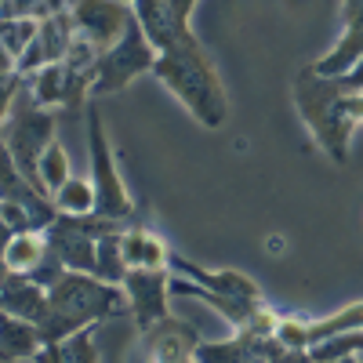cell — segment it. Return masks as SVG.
Instances as JSON below:
<instances>
[{
  "mask_svg": "<svg viewBox=\"0 0 363 363\" xmlns=\"http://www.w3.org/2000/svg\"><path fill=\"white\" fill-rule=\"evenodd\" d=\"M284 247H287L284 236H269V240H265V251H269V255H284Z\"/></svg>",
  "mask_w": 363,
  "mask_h": 363,
  "instance_id": "f546056e",
  "label": "cell"
},
{
  "mask_svg": "<svg viewBox=\"0 0 363 363\" xmlns=\"http://www.w3.org/2000/svg\"><path fill=\"white\" fill-rule=\"evenodd\" d=\"M345 91H363V58H356V62L342 73V77H335Z\"/></svg>",
  "mask_w": 363,
  "mask_h": 363,
  "instance_id": "83f0119b",
  "label": "cell"
},
{
  "mask_svg": "<svg viewBox=\"0 0 363 363\" xmlns=\"http://www.w3.org/2000/svg\"><path fill=\"white\" fill-rule=\"evenodd\" d=\"M120 251H124L128 269H160V265H167V258H171V251H167L164 240H160L157 233L142 229V225H131V229L120 233Z\"/></svg>",
  "mask_w": 363,
  "mask_h": 363,
  "instance_id": "e0dca14e",
  "label": "cell"
},
{
  "mask_svg": "<svg viewBox=\"0 0 363 363\" xmlns=\"http://www.w3.org/2000/svg\"><path fill=\"white\" fill-rule=\"evenodd\" d=\"M0 309L37 323L48 309V291L37 280H29L26 272H8L4 269V280H0Z\"/></svg>",
  "mask_w": 363,
  "mask_h": 363,
  "instance_id": "5bb4252c",
  "label": "cell"
},
{
  "mask_svg": "<svg viewBox=\"0 0 363 363\" xmlns=\"http://www.w3.org/2000/svg\"><path fill=\"white\" fill-rule=\"evenodd\" d=\"M44 236H48V247L62 258L66 269L95 272V265H99V236H91L77 215H58L44 229Z\"/></svg>",
  "mask_w": 363,
  "mask_h": 363,
  "instance_id": "30bf717a",
  "label": "cell"
},
{
  "mask_svg": "<svg viewBox=\"0 0 363 363\" xmlns=\"http://www.w3.org/2000/svg\"><path fill=\"white\" fill-rule=\"evenodd\" d=\"M131 313L128 306V291L120 284H109L95 272H77L66 269L51 287H48V309L37 320L44 349L58 345L62 338H69L73 330L87 327V323H102V320H116Z\"/></svg>",
  "mask_w": 363,
  "mask_h": 363,
  "instance_id": "6da1fadb",
  "label": "cell"
},
{
  "mask_svg": "<svg viewBox=\"0 0 363 363\" xmlns=\"http://www.w3.org/2000/svg\"><path fill=\"white\" fill-rule=\"evenodd\" d=\"M338 95H342V84L335 77H320L316 69H301L294 77V102H298L301 120L313 128L316 142L323 145V153L335 164H345L349 160L352 120L342 113Z\"/></svg>",
  "mask_w": 363,
  "mask_h": 363,
  "instance_id": "3957f363",
  "label": "cell"
},
{
  "mask_svg": "<svg viewBox=\"0 0 363 363\" xmlns=\"http://www.w3.org/2000/svg\"><path fill=\"white\" fill-rule=\"evenodd\" d=\"M37 29H40V18H0V44L15 55V62H18V55L33 44Z\"/></svg>",
  "mask_w": 363,
  "mask_h": 363,
  "instance_id": "d4e9b609",
  "label": "cell"
},
{
  "mask_svg": "<svg viewBox=\"0 0 363 363\" xmlns=\"http://www.w3.org/2000/svg\"><path fill=\"white\" fill-rule=\"evenodd\" d=\"M48 255V236L40 229H18L11 236V244L4 247V258H0V265H4L8 272H33Z\"/></svg>",
  "mask_w": 363,
  "mask_h": 363,
  "instance_id": "ac0fdd59",
  "label": "cell"
},
{
  "mask_svg": "<svg viewBox=\"0 0 363 363\" xmlns=\"http://www.w3.org/2000/svg\"><path fill=\"white\" fill-rule=\"evenodd\" d=\"M342 18H345V33L338 48L313 66L320 77H342L356 58H363V0H342Z\"/></svg>",
  "mask_w": 363,
  "mask_h": 363,
  "instance_id": "7c38bea8",
  "label": "cell"
},
{
  "mask_svg": "<svg viewBox=\"0 0 363 363\" xmlns=\"http://www.w3.org/2000/svg\"><path fill=\"white\" fill-rule=\"evenodd\" d=\"M167 265L178 272V277H186L193 284H203L207 291H218L225 298H240V301H262V291L255 287L251 277H244V272H236V269H222V272H207L193 262H186L182 255H171Z\"/></svg>",
  "mask_w": 363,
  "mask_h": 363,
  "instance_id": "4fadbf2b",
  "label": "cell"
},
{
  "mask_svg": "<svg viewBox=\"0 0 363 363\" xmlns=\"http://www.w3.org/2000/svg\"><path fill=\"white\" fill-rule=\"evenodd\" d=\"M128 291V306L135 313V323L138 330H145L149 323H157L160 316H167V301H171V272L167 265L160 269H128L124 284H120Z\"/></svg>",
  "mask_w": 363,
  "mask_h": 363,
  "instance_id": "9c48e42d",
  "label": "cell"
},
{
  "mask_svg": "<svg viewBox=\"0 0 363 363\" xmlns=\"http://www.w3.org/2000/svg\"><path fill=\"white\" fill-rule=\"evenodd\" d=\"M66 0H0V18H48Z\"/></svg>",
  "mask_w": 363,
  "mask_h": 363,
  "instance_id": "484cf974",
  "label": "cell"
},
{
  "mask_svg": "<svg viewBox=\"0 0 363 363\" xmlns=\"http://www.w3.org/2000/svg\"><path fill=\"white\" fill-rule=\"evenodd\" d=\"M145 342V356L149 359H167V363H182V359H196L200 349V335L196 327L178 320V316H160L157 323H149L145 330H138Z\"/></svg>",
  "mask_w": 363,
  "mask_h": 363,
  "instance_id": "8fae6325",
  "label": "cell"
},
{
  "mask_svg": "<svg viewBox=\"0 0 363 363\" xmlns=\"http://www.w3.org/2000/svg\"><path fill=\"white\" fill-rule=\"evenodd\" d=\"M66 84H69V73H66V62H48L40 66L37 73L26 77V87L33 95L37 106L51 109V106H66Z\"/></svg>",
  "mask_w": 363,
  "mask_h": 363,
  "instance_id": "d6986e66",
  "label": "cell"
},
{
  "mask_svg": "<svg viewBox=\"0 0 363 363\" xmlns=\"http://www.w3.org/2000/svg\"><path fill=\"white\" fill-rule=\"evenodd\" d=\"M73 37H77L73 11H69V8L51 11L48 18H40L37 37H33V44H29V48L18 55L15 69H18L22 77H29V73H37V69H40V66H48V62H62V58L69 55Z\"/></svg>",
  "mask_w": 363,
  "mask_h": 363,
  "instance_id": "ba28073f",
  "label": "cell"
},
{
  "mask_svg": "<svg viewBox=\"0 0 363 363\" xmlns=\"http://www.w3.org/2000/svg\"><path fill=\"white\" fill-rule=\"evenodd\" d=\"M40 178H44V189L51 196L73 178L69 174V157H66V149H62V142H58V138H51V145L44 149V157H40Z\"/></svg>",
  "mask_w": 363,
  "mask_h": 363,
  "instance_id": "603a6c76",
  "label": "cell"
},
{
  "mask_svg": "<svg viewBox=\"0 0 363 363\" xmlns=\"http://www.w3.org/2000/svg\"><path fill=\"white\" fill-rule=\"evenodd\" d=\"M309 359H345V356H363V330H345V335L323 338L309 352Z\"/></svg>",
  "mask_w": 363,
  "mask_h": 363,
  "instance_id": "cb8c5ba5",
  "label": "cell"
},
{
  "mask_svg": "<svg viewBox=\"0 0 363 363\" xmlns=\"http://www.w3.org/2000/svg\"><path fill=\"white\" fill-rule=\"evenodd\" d=\"M135 8V18L142 22L145 37L153 40L157 51L171 48L182 33H189V26H178L174 11H171V0H131Z\"/></svg>",
  "mask_w": 363,
  "mask_h": 363,
  "instance_id": "2e32d148",
  "label": "cell"
},
{
  "mask_svg": "<svg viewBox=\"0 0 363 363\" xmlns=\"http://www.w3.org/2000/svg\"><path fill=\"white\" fill-rule=\"evenodd\" d=\"M345 330H363V301H352L342 313L335 316H323V320H306V352L323 342V338H335V335H345Z\"/></svg>",
  "mask_w": 363,
  "mask_h": 363,
  "instance_id": "ffe728a7",
  "label": "cell"
},
{
  "mask_svg": "<svg viewBox=\"0 0 363 363\" xmlns=\"http://www.w3.org/2000/svg\"><path fill=\"white\" fill-rule=\"evenodd\" d=\"M26 87V77L18 73V69H11V73H0V128H4V120H8V113H11V102H15V95Z\"/></svg>",
  "mask_w": 363,
  "mask_h": 363,
  "instance_id": "4316f807",
  "label": "cell"
},
{
  "mask_svg": "<svg viewBox=\"0 0 363 363\" xmlns=\"http://www.w3.org/2000/svg\"><path fill=\"white\" fill-rule=\"evenodd\" d=\"M153 77L164 80V87L171 95L186 106L203 128H222L229 120V99H225V87L211 66L207 51L200 48V40L189 33H182L171 48H164L153 62Z\"/></svg>",
  "mask_w": 363,
  "mask_h": 363,
  "instance_id": "7a4b0ae2",
  "label": "cell"
},
{
  "mask_svg": "<svg viewBox=\"0 0 363 363\" xmlns=\"http://www.w3.org/2000/svg\"><path fill=\"white\" fill-rule=\"evenodd\" d=\"M69 11H73L77 33L95 40L102 51H109L128 29V22L135 18V8L128 0H73Z\"/></svg>",
  "mask_w": 363,
  "mask_h": 363,
  "instance_id": "52a82bcc",
  "label": "cell"
},
{
  "mask_svg": "<svg viewBox=\"0 0 363 363\" xmlns=\"http://www.w3.org/2000/svg\"><path fill=\"white\" fill-rule=\"evenodd\" d=\"M0 135H4V142L11 149L18 171L33 182L40 193H48L44 189V178H40V157H44V149L55 138V113L44 109V106H37L33 95H29V87H22L18 95H15V102H11V113L4 120V128H0Z\"/></svg>",
  "mask_w": 363,
  "mask_h": 363,
  "instance_id": "277c9868",
  "label": "cell"
},
{
  "mask_svg": "<svg viewBox=\"0 0 363 363\" xmlns=\"http://www.w3.org/2000/svg\"><path fill=\"white\" fill-rule=\"evenodd\" d=\"M87 153H91V186H95V215L128 222L135 211V200L128 196L124 182H120L102 113L95 106H87Z\"/></svg>",
  "mask_w": 363,
  "mask_h": 363,
  "instance_id": "5b68a950",
  "label": "cell"
},
{
  "mask_svg": "<svg viewBox=\"0 0 363 363\" xmlns=\"http://www.w3.org/2000/svg\"><path fill=\"white\" fill-rule=\"evenodd\" d=\"M157 55L160 51L145 37L142 22L131 18L128 29L120 33V40L109 51H102L99 66H95V80H91V95H113V91L128 87L138 73H153Z\"/></svg>",
  "mask_w": 363,
  "mask_h": 363,
  "instance_id": "8992f818",
  "label": "cell"
},
{
  "mask_svg": "<svg viewBox=\"0 0 363 363\" xmlns=\"http://www.w3.org/2000/svg\"><path fill=\"white\" fill-rule=\"evenodd\" d=\"M95 277H102V280H109V284H124L128 262H124V251H120V233L99 236V265H95Z\"/></svg>",
  "mask_w": 363,
  "mask_h": 363,
  "instance_id": "7402d4cb",
  "label": "cell"
},
{
  "mask_svg": "<svg viewBox=\"0 0 363 363\" xmlns=\"http://www.w3.org/2000/svg\"><path fill=\"white\" fill-rule=\"evenodd\" d=\"M44 338L33 320L0 309V359H40Z\"/></svg>",
  "mask_w": 363,
  "mask_h": 363,
  "instance_id": "9a60e30c",
  "label": "cell"
},
{
  "mask_svg": "<svg viewBox=\"0 0 363 363\" xmlns=\"http://www.w3.org/2000/svg\"><path fill=\"white\" fill-rule=\"evenodd\" d=\"M15 233H18V229H15L4 215H0V258H4V247L11 244V236H15Z\"/></svg>",
  "mask_w": 363,
  "mask_h": 363,
  "instance_id": "f1b7e54d",
  "label": "cell"
},
{
  "mask_svg": "<svg viewBox=\"0 0 363 363\" xmlns=\"http://www.w3.org/2000/svg\"><path fill=\"white\" fill-rule=\"evenodd\" d=\"M0 280H4V265H0Z\"/></svg>",
  "mask_w": 363,
  "mask_h": 363,
  "instance_id": "4dcf8cb0",
  "label": "cell"
},
{
  "mask_svg": "<svg viewBox=\"0 0 363 363\" xmlns=\"http://www.w3.org/2000/svg\"><path fill=\"white\" fill-rule=\"evenodd\" d=\"M51 200L58 207V215H77V218L95 215V186H91V178H69Z\"/></svg>",
  "mask_w": 363,
  "mask_h": 363,
  "instance_id": "44dd1931",
  "label": "cell"
}]
</instances>
